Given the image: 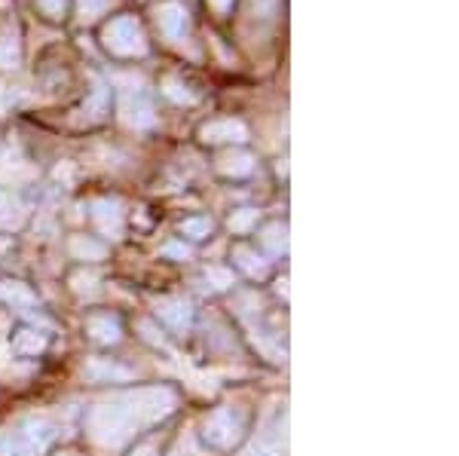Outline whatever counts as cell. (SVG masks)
Listing matches in <instances>:
<instances>
[{"label": "cell", "instance_id": "1", "mask_svg": "<svg viewBox=\"0 0 459 456\" xmlns=\"http://www.w3.org/2000/svg\"><path fill=\"white\" fill-rule=\"evenodd\" d=\"M135 426L138 420L129 404H126V399L99 404V408H92V414H89V432H92V438L99 441V444H110V447L123 444V441L132 435Z\"/></svg>", "mask_w": 459, "mask_h": 456}, {"label": "cell", "instance_id": "2", "mask_svg": "<svg viewBox=\"0 0 459 456\" xmlns=\"http://www.w3.org/2000/svg\"><path fill=\"white\" fill-rule=\"evenodd\" d=\"M126 404H129L138 426H142V423H153V420H160V417L172 414L175 395L169 392V389H138V392L126 395Z\"/></svg>", "mask_w": 459, "mask_h": 456}, {"label": "cell", "instance_id": "3", "mask_svg": "<svg viewBox=\"0 0 459 456\" xmlns=\"http://www.w3.org/2000/svg\"><path fill=\"white\" fill-rule=\"evenodd\" d=\"M242 438V417L233 408H218L205 420V441L218 451H230Z\"/></svg>", "mask_w": 459, "mask_h": 456}, {"label": "cell", "instance_id": "4", "mask_svg": "<svg viewBox=\"0 0 459 456\" xmlns=\"http://www.w3.org/2000/svg\"><path fill=\"white\" fill-rule=\"evenodd\" d=\"M56 435L58 432L49 420H28L22 426V444H25L28 451H47L56 441Z\"/></svg>", "mask_w": 459, "mask_h": 456}, {"label": "cell", "instance_id": "5", "mask_svg": "<svg viewBox=\"0 0 459 456\" xmlns=\"http://www.w3.org/2000/svg\"><path fill=\"white\" fill-rule=\"evenodd\" d=\"M157 315L175 331H184L194 322V310H190V304H184V300H160Z\"/></svg>", "mask_w": 459, "mask_h": 456}, {"label": "cell", "instance_id": "6", "mask_svg": "<svg viewBox=\"0 0 459 456\" xmlns=\"http://www.w3.org/2000/svg\"><path fill=\"white\" fill-rule=\"evenodd\" d=\"M86 328H89V334H92V340L95 343H105V347H110V343H117L120 340V322L117 319H110V315H92V319L86 322Z\"/></svg>", "mask_w": 459, "mask_h": 456}, {"label": "cell", "instance_id": "7", "mask_svg": "<svg viewBox=\"0 0 459 456\" xmlns=\"http://www.w3.org/2000/svg\"><path fill=\"white\" fill-rule=\"evenodd\" d=\"M0 300H4L6 306H13V310H31V306L37 304V297L31 294V288L22 282H4L0 285Z\"/></svg>", "mask_w": 459, "mask_h": 456}, {"label": "cell", "instance_id": "8", "mask_svg": "<svg viewBox=\"0 0 459 456\" xmlns=\"http://www.w3.org/2000/svg\"><path fill=\"white\" fill-rule=\"evenodd\" d=\"M43 347H47V340H43V334H37V331H19L16 340H13V349H16L19 356H37Z\"/></svg>", "mask_w": 459, "mask_h": 456}, {"label": "cell", "instance_id": "9", "mask_svg": "<svg viewBox=\"0 0 459 456\" xmlns=\"http://www.w3.org/2000/svg\"><path fill=\"white\" fill-rule=\"evenodd\" d=\"M89 377H99V380H129L132 371L129 367H120V365H101V362H92L86 367Z\"/></svg>", "mask_w": 459, "mask_h": 456}, {"label": "cell", "instance_id": "10", "mask_svg": "<svg viewBox=\"0 0 459 456\" xmlns=\"http://www.w3.org/2000/svg\"><path fill=\"white\" fill-rule=\"evenodd\" d=\"M205 282H209L214 291H224L233 285V273H230V270H221V267H212L209 273H205Z\"/></svg>", "mask_w": 459, "mask_h": 456}, {"label": "cell", "instance_id": "11", "mask_svg": "<svg viewBox=\"0 0 459 456\" xmlns=\"http://www.w3.org/2000/svg\"><path fill=\"white\" fill-rule=\"evenodd\" d=\"M236 257H239L242 267H246L251 276H264L266 273V263L261 261V257H255L251 252H246V248H239V252H236Z\"/></svg>", "mask_w": 459, "mask_h": 456}, {"label": "cell", "instance_id": "12", "mask_svg": "<svg viewBox=\"0 0 459 456\" xmlns=\"http://www.w3.org/2000/svg\"><path fill=\"white\" fill-rule=\"evenodd\" d=\"M28 447L22 444V438L13 435H0V456H25Z\"/></svg>", "mask_w": 459, "mask_h": 456}, {"label": "cell", "instance_id": "13", "mask_svg": "<svg viewBox=\"0 0 459 456\" xmlns=\"http://www.w3.org/2000/svg\"><path fill=\"white\" fill-rule=\"evenodd\" d=\"M71 282H74V291L83 294V291H95V282H99V276H95V273H77V276L71 279Z\"/></svg>", "mask_w": 459, "mask_h": 456}, {"label": "cell", "instance_id": "14", "mask_svg": "<svg viewBox=\"0 0 459 456\" xmlns=\"http://www.w3.org/2000/svg\"><path fill=\"white\" fill-rule=\"evenodd\" d=\"M74 252H77L80 257H101L105 254V248L101 245H95V242H74Z\"/></svg>", "mask_w": 459, "mask_h": 456}, {"label": "cell", "instance_id": "15", "mask_svg": "<svg viewBox=\"0 0 459 456\" xmlns=\"http://www.w3.org/2000/svg\"><path fill=\"white\" fill-rule=\"evenodd\" d=\"M212 230V224L209 220H190V224H184V233H190V237H205V233Z\"/></svg>", "mask_w": 459, "mask_h": 456}, {"label": "cell", "instance_id": "16", "mask_svg": "<svg viewBox=\"0 0 459 456\" xmlns=\"http://www.w3.org/2000/svg\"><path fill=\"white\" fill-rule=\"evenodd\" d=\"M132 456H157V447L153 444H142V447H135V453Z\"/></svg>", "mask_w": 459, "mask_h": 456}, {"label": "cell", "instance_id": "17", "mask_svg": "<svg viewBox=\"0 0 459 456\" xmlns=\"http://www.w3.org/2000/svg\"><path fill=\"white\" fill-rule=\"evenodd\" d=\"M4 248H6V242H0V252H4Z\"/></svg>", "mask_w": 459, "mask_h": 456}, {"label": "cell", "instance_id": "18", "mask_svg": "<svg viewBox=\"0 0 459 456\" xmlns=\"http://www.w3.org/2000/svg\"><path fill=\"white\" fill-rule=\"evenodd\" d=\"M71 456H74V453H71Z\"/></svg>", "mask_w": 459, "mask_h": 456}]
</instances>
